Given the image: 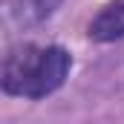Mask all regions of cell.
Here are the masks:
<instances>
[{"label":"cell","mask_w":124,"mask_h":124,"mask_svg":"<svg viewBox=\"0 0 124 124\" xmlns=\"http://www.w3.org/2000/svg\"><path fill=\"white\" fill-rule=\"evenodd\" d=\"M61 3L63 0H12L6 6V15L15 29H32V26H40L43 20H49L61 9Z\"/></svg>","instance_id":"cell-3"},{"label":"cell","mask_w":124,"mask_h":124,"mask_svg":"<svg viewBox=\"0 0 124 124\" xmlns=\"http://www.w3.org/2000/svg\"><path fill=\"white\" fill-rule=\"evenodd\" d=\"M72 69V52L58 43H26L15 49L0 66V90L12 98L40 101L58 93Z\"/></svg>","instance_id":"cell-1"},{"label":"cell","mask_w":124,"mask_h":124,"mask_svg":"<svg viewBox=\"0 0 124 124\" xmlns=\"http://www.w3.org/2000/svg\"><path fill=\"white\" fill-rule=\"evenodd\" d=\"M87 38L95 43H113L124 38V0L107 3L93 20L87 23Z\"/></svg>","instance_id":"cell-2"}]
</instances>
